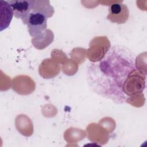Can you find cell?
Listing matches in <instances>:
<instances>
[{
  "label": "cell",
  "instance_id": "5b68a950",
  "mask_svg": "<svg viewBox=\"0 0 147 147\" xmlns=\"http://www.w3.org/2000/svg\"><path fill=\"white\" fill-rule=\"evenodd\" d=\"M1 31L7 28L11 20L13 14V10L8 1H1Z\"/></svg>",
  "mask_w": 147,
  "mask_h": 147
},
{
  "label": "cell",
  "instance_id": "7a4b0ae2",
  "mask_svg": "<svg viewBox=\"0 0 147 147\" xmlns=\"http://www.w3.org/2000/svg\"><path fill=\"white\" fill-rule=\"evenodd\" d=\"M26 25L29 34L33 37H38L46 32L47 17L40 13L32 11Z\"/></svg>",
  "mask_w": 147,
  "mask_h": 147
},
{
  "label": "cell",
  "instance_id": "3957f363",
  "mask_svg": "<svg viewBox=\"0 0 147 147\" xmlns=\"http://www.w3.org/2000/svg\"><path fill=\"white\" fill-rule=\"evenodd\" d=\"M129 16V9L125 4L115 3L109 6L107 19L113 23L122 24L126 22Z\"/></svg>",
  "mask_w": 147,
  "mask_h": 147
},
{
  "label": "cell",
  "instance_id": "8992f818",
  "mask_svg": "<svg viewBox=\"0 0 147 147\" xmlns=\"http://www.w3.org/2000/svg\"><path fill=\"white\" fill-rule=\"evenodd\" d=\"M32 11L40 13L47 18L52 16L54 10L49 1H30Z\"/></svg>",
  "mask_w": 147,
  "mask_h": 147
},
{
  "label": "cell",
  "instance_id": "6da1fadb",
  "mask_svg": "<svg viewBox=\"0 0 147 147\" xmlns=\"http://www.w3.org/2000/svg\"><path fill=\"white\" fill-rule=\"evenodd\" d=\"M136 54L121 45L111 47L99 60L88 64L87 79L90 88L98 95L123 104L129 98L124 88L130 76L136 70Z\"/></svg>",
  "mask_w": 147,
  "mask_h": 147
},
{
  "label": "cell",
  "instance_id": "277c9868",
  "mask_svg": "<svg viewBox=\"0 0 147 147\" xmlns=\"http://www.w3.org/2000/svg\"><path fill=\"white\" fill-rule=\"evenodd\" d=\"M13 14L17 18H20L24 24H26L28 17L32 12V5L30 1L13 0L9 1Z\"/></svg>",
  "mask_w": 147,
  "mask_h": 147
}]
</instances>
